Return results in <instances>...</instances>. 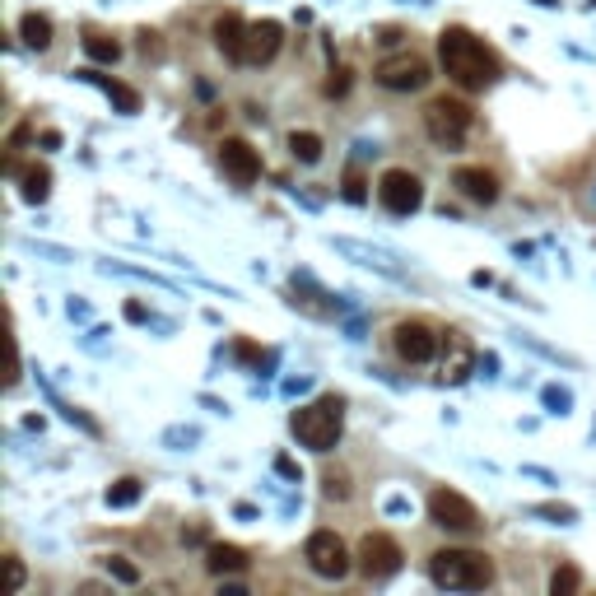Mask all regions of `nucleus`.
I'll return each instance as SVG.
<instances>
[{
    "label": "nucleus",
    "mask_w": 596,
    "mask_h": 596,
    "mask_svg": "<svg viewBox=\"0 0 596 596\" xmlns=\"http://www.w3.org/2000/svg\"><path fill=\"white\" fill-rule=\"evenodd\" d=\"M378 201L387 215H415L424 205V182L415 173H406V168H387L378 182Z\"/></svg>",
    "instance_id": "6"
},
{
    "label": "nucleus",
    "mask_w": 596,
    "mask_h": 596,
    "mask_svg": "<svg viewBox=\"0 0 596 596\" xmlns=\"http://www.w3.org/2000/svg\"><path fill=\"white\" fill-rule=\"evenodd\" d=\"M126 317H131V322H145V303H126Z\"/></svg>",
    "instance_id": "33"
},
{
    "label": "nucleus",
    "mask_w": 596,
    "mask_h": 596,
    "mask_svg": "<svg viewBox=\"0 0 596 596\" xmlns=\"http://www.w3.org/2000/svg\"><path fill=\"white\" fill-rule=\"evenodd\" d=\"M429 578L438 587H447V592H485L494 583V564L480 550H434Z\"/></svg>",
    "instance_id": "2"
},
{
    "label": "nucleus",
    "mask_w": 596,
    "mask_h": 596,
    "mask_svg": "<svg viewBox=\"0 0 596 596\" xmlns=\"http://www.w3.org/2000/svg\"><path fill=\"white\" fill-rule=\"evenodd\" d=\"M303 559H308L312 573H322V578H345V573L354 569L350 550H345V541H340L336 531H312Z\"/></svg>",
    "instance_id": "7"
},
{
    "label": "nucleus",
    "mask_w": 596,
    "mask_h": 596,
    "mask_svg": "<svg viewBox=\"0 0 596 596\" xmlns=\"http://www.w3.org/2000/svg\"><path fill=\"white\" fill-rule=\"evenodd\" d=\"M536 5H555V0H536Z\"/></svg>",
    "instance_id": "35"
},
{
    "label": "nucleus",
    "mask_w": 596,
    "mask_h": 596,
    "mask_svg": "<svg viewBox=\"0 0 596 596\" xmlns=\"http://www.w3.org/2000/svg\"><path fill=\"white\" fill-rule=\"evenodd\" d=\"M289 154H294L298 163H317V159H322V136H312V131H294V136H289Z\"/></svg>",
    "instance_id": "21"
},
{
    "label": "nucleus",
    "mask_w": 596,
    "mask_h": 596,
    "mask_svg": "<svg viewBox=\"0 0 596 596\" xmlns=\"http://www.w3.org/2000/svg\"><path fill=\"white\" fill-rule=\"evenodd\" d=\"M280 475H289V480H298V466L289 457H280Z\"/></svg>",
    "instance_id": "34"
},
{
    "label": "nucleus",
    "mask_w": 596,
    "mask_h": 596,
    "mask_svg": "<svg viewBox=\"0 0 596 596\" xmlns=\"http://www.w3.org/2000/svg\"><path fill=\"white\" fill-rule=\"evenodd\" d=\"M475 112L461 103V98H434L429 108H424V131H429V140L434 145H461L466 140V131H471Z\"/></svg>",
    "instance_id": "4"
},
{
    "label": "nucleus",
    "mask_w": 596,
    "mask_h": 596,
    "mask_svg": "<svg viewBox=\"0 0 596 596\" xmlns=\"http://www.w3.org/2000/svg\"><path fill=\"white\" fill-rule=\"evenodd\" d=\"M545 406H555V415H564V406H569V396L550 387V392H545Z\"/></svg>",
    "instance_id": "31"
},
{
    "label": "nucleus",
    "mask_w": 596,
    "mask_h": 596,
    "mask_svg": "<svg viewBox=\"0 0 596 596\" xmlns=\"http://www.w3.org/2000/svg\"><path fill=\"white\" fill-rule=\"evenodd\" d=\"M103 564H108V573L117 578V583H126V587H136V583H140V569H136V564H126L122 555H108Z\"/></svg>",
    "instance_id": "25"
},
{
    "label": "nucleus",
    "mask_w": 596,
    "mask_h": 596,
    "mask_svg": "<svg viewBox=\"0 0 596 596\" xmlns=\"http://www.w3.org/2000/svg\"><path fill=\"white\" fill-rule=\"evenodd\" d=\"M19 196H24L28 205H42L47 196H52V173L42 168V163H33V168H19Z\"/></svg>",
    "instance_id": "16"
},
{
    "label": "nucleus",
    "mask_w": 596,
    "mask_h": 596,
    "mask_svg": "<svg viewBox=\"0 0 596 596\" xmlns=\"http://www.w3.org/2000/svg\"><path fill=\"white\" fill-rule=\"evenodd\" d=\"M205 564H210V573H243L247 550L243 545H210V550H205Z\"/></svg>",
    "instance_id": "17"
},
{
    "label": "nucleus",
    "mask_w": 596,
    "mask_h": 596,
    "mask_svg": "<svg viewBox=\"0 0 596 596\" xmlns=\"http://www.w3.org/2000/svg\"><path fill=\"white\" fill-rule=\"evenodd\" d=\"M429 517H434V527L443 531H480V513H475V503L457 489H434L429 494Z\"/></svg>",
    "instance_id": "8"
},
{
    "label": "nucleus",
    "mask_w": 596,
    "mask_h": 596,
    "mask_svg": "<svg viewBox=\"0 0 596 596\" xmlns=\"http://www.w3.org/2000/svg\"><path fill=\"white\" fill-rule=\"evenodd\" d=\"M392 340H396V354H401L406 364H429V359L443 350V340H438V331L429 322H396Z\"/></svg>",
    "instance_id": "9"
},
{
    "label": "nucleus",
    "mask_w": 596,
    "mask_h": 596,
    "mask_svg": "<svg viewBox=\"0 0 596 596\" xmlns=\"http://www.w3.org/2000/svg\"><path fill=\"white\" fill-rule=\"evenodd\" d=\"M438 61H443L447 80L466 89V94H485L499 80V56L475 38L471 28H443L438 33Z\"/></svg>",
    "instance_id": "1"
},
{
    "label": "nucleus",
    "mask_w": 596,
    "mask_h": 596,
    "mask_svg": "<svg viewBox=\"0 0 596 596\" xmlns=\"http://www.w3.org/2000/svg\"><path fill=\"white\" fill-rule=\"evenodd\" d=\"M345 201H354V205H364V201H368V182H364L359 173L345 177Z\"/></svg>",
    "instance_id": "27"
},
{
    "label": "nucleus",
    "mask_w": 596,
    "mask_h": 596,
    "mask_svg": "<svg viewBox=\"0 0 596 596\" xmlns=\"http://www.w3.org/2000/svg\"><path fill=\"white\" fill-rule=\"evenodd\" d=\"M359 569H364V578H392L401 569V545L392 536H382V531L364 536L359 541Z\"/></svg>",
    "instance_id": "10"
},
{
    "label": "nucleus",
    "mask_w": 596,
    "mask_h": 596,
    "mask_svg": "<svg viewBox=\"0 0 596 596\" xmlns=\"http://www.w3.org/2000/svg\"><path fill=\"white\" fill-rule=\"evenodd\" d=\"M5 573H10V592H24V564L19 559H5Z\"/></svg>",
    "instance_id": "28"
},
{
    "label": "nucleus",
    "mask_w": 596,
    "mask_h": 596,
    "mask_svg": "<svg viewBox=\"0 0 596 596\" xmlns=\"http://www.w3.org/2000/svg\"><path fill=\"white\" fill-rule=\"evenodd\" d=\"M243 38H247V24L243 19H238V14H219L215 19V47L224 56H233V61H238V52H243Z\"/></svg>",
    "instance_id": "15"
},
{
    "label": "nucleus",
    "mask_w": 596,
    "mask_h": 596,
    "mask_svg": "<svg viewBox=\"0 0 596 596\" xmlns=\"http://www.w3.org/2000/svg\"><path fill=\"white\" fill-rule=\"evenodd\" d=\"M452 187H457L466 201H475V205H494V201H499V177L485 173V168H457V173H452Z\"/></svg>",
    "instance_id": "13"
},
{
    "label": "nucleus",
    "mask_w": 596,
    "mask_h": 596,
    "mask_svg": "<svg viewBox=\"0 0 596 596\" xmlns=\"http://www.w3.org/2000/svg\"><path fill=\"white\" fill-rule=\"evenodd\" d=\"M140 499V480H117V485H108V508H131V503Z\"/></svg>",
    "instance_id": "22"
},
{
    "label": "nucleus",
    "mask_w": 596,
    "mask_h": 596,
    "mask_svg": "<svg viewBox=\"0 0 596 596\" xmlns=\"http://www.w3.org/2000/svg\"><path fill=\"white\" fill-rule=\"evenodd\" d=\"M84 52L98 66H112V61H122V42L108 38V33H84Z\"/></svg>",
    "instance_id": "19"
},
{
    "label": "nucleus",
    "mask_w": 596,
    "mask_h": 596,
    "mask_svg": "<svg viewBox=\"0 0 596 596\" xmlns=\"http://www.w3.org/2000/svg\"><path fill=\"white\" fill-rule=\"evenodd\" d=\"M401 38H406L401 28H382V33H378V42H382V47H396V42H401Z\"/></svg>",
    "instance_id": "32"
},
{
    "label": "nucleus",
    "mask_w": 596,
    "mask_h": 596,
    "mask_svg": "<svg viewBox=\"0 0 596 596\" xmlns=\"http://www.w3.org/2000/svg\"><path fill=\"white\" fill-rule=\"evenodd\" d=\"M536 513H541V517H559V522H573V508H555V503H541Z\"/></svg>",
    "instance_id": "30"
},
{
    "label": "nucleus",
    "mask_w": 596,
    "mask_h": 596,
    "mask_svg": "<svg viewBox=\"0 0 596 596\" xmlns=\"http://www.w3.org/2000/svg\"><path fill=\"white\" fill-rule=\"evenodd\" d=\"M280 47H285V28L275 24V19H261V24H247L238 61H243V66H266V61H275Z\"/></svg>",
    "instance_id": "11"
},
{
    "label": "nucleus",
    "mask_w": 596,
    "mask_h": 596,
    "mask_svg": "<svg viewBox=\"0 0 596 596\" xmlns=\"http://www.w3.org/2000/svg\"><path fill=\"white\" fill-rule=\"evenodd\" d=\"M84 80H94V84H103L112 98H117V108L122 112H140V94L136 89H126V84H117V80H108V75H94V70H84Z\"/></svg>",
    "instance_id": "20"
},
{
    "label": "nucleus",
    "mask_w": 596,
    "mask_h": 596,
    "mask_svg": "<svg viewBox=\"0 0 596 596\" xmlns=\"http://www.w3.org/2000/svg\"><path fill=\"white\" fill-rule=\"evenodd\" d=\"M322 494H326V499H336V503H345V499H350V475H345V471H326L322 475Z\"/></svg>",
    "instance_id": "24"
},
{
    "label": "nucleus",
    "mask_w": 596,
    "mask_h": 596,
    "mask_svg": "<svg viewBox=\"0 0 596 596\" xmlns=\"http://www.w3.org/2000/svg\"><path fill=\"white\" fill-rule=\"evenodd\" d=\"M583 587V573L573 569V564H564V569H555V578H550V592L555 596H573Z\"/></svg>",
    "instance_id": "23"
},
{
    "label": "nucleus",
    "mask_w": 596,
    "mask_h": 596,
    "mask_svg": "<svg viewBox=\"0 0 596 596\" xmlns=\"http://www.w3.org/2000/svg\"><path fill=\"white\" fill-rule=\"evenodd\" d=\"M219 163H224V173H229L238 187H252L261 177V159L247 140H224V145H219Z\"/></svg>",
    "instance_id": "12"
},
{
    "label": "nucleus",
    "mask_w": 596,
    "mask_h": 596,
    "mask_svg": "<svg viewBox=\"0 0 596 596\" xmlns=\"http://www.w3.org/2000/svg\"><path fill=\"white\" fill-rule=\"evenodd\" d=\"M373 80H378L382 89H392V94H415V89H424L434 75H429V61H424V56L401 52V56H387V61H378Z\"/></svg>",
    "instance_id": "5"
},
{
    "label": "nucleus",
    "mask_w": 596,
    "mask_h": 596,
    "mask_svg": "<svg viewBox=\"0 0 596 596\" xmlns=\"http://www.w3.org/2000/svg\"><path fill=\"white\" fill-rule=\"evenodd\" d=\"M294 434L303 447H312V452H331V447L340 443V429H345V401L340 396H317L312 406L294 410Z\"/></svg>",
    "instance_id": "3"
},
{
    "label": "nucleus",
    "mask_w": 596,
    "mask_h": 596,
    "mask_svg": "<svg viewBox=\"0 0 596 596\" xmlns=\"http://www.w3.org/2000/svg\"><path fill=\"white\" fill-rule=\"evenodd\" d=\"M140 52H145V56H159V52H163L159 33H140Z\"/></svg>",
    "instance_id": "29"
},
{
    "label": "nucleus",
    "mask_w": 596,
    "mask_h": 596,
    "mask_svg": "<svg viewBox=\"0 0 596 596\" xmlns=\"http://www.w3.org/2000/svg\"><path fill=\"white\" fill-rule=\"evenodd\" d=\"M471 368H475L471 340L452 331V336H447V350H443V382H452V387H457V382L471 378Z\"/></svg>",
    "instance_id": "14"
},
{
    "label": "nucleus",
    "mask_w": 596,
    "mask_h": 596,
    "mask_svg": "<svg viewBox=\"0 0 596 596\" xmlns=\"http://www.w3.org/2000/svg\"><path fill=\"white\" fill-rule=\"evenodd\" d=\"M19 38H24L33 52H47V47H52V19H42V14H24V19H19Z\"/></svg>",
    "instance_id": "18"
},
{
    "label": "nucleus",
    "mask_w": 596,
    "mask_h": 596,
    "mask_svg": "<svg viewBox=\"0 0 596 596\" xmlns=\"http://www.w3.org/2000/svg\"><path fill=\"white\" fill-rule=\"evenodd\" d=\"M322 89H326V98H345V94H350V70H345V66H336V70H331V75H326V84H322Z\"/></svg>",
    "instance_id": "26"
}]
</instances>
